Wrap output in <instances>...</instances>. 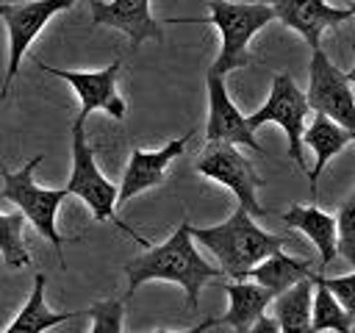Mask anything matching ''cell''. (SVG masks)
Instances as JSON below:
<instances>
[{"label":"cell","mask_w":355,"mask_h":333,"mask_svg":"<svg viewBox=\"0 0 355 333\" xmlns=\"http://www.w3.org/2000/svg\"><path fill=\"white\" fill-rule=\"evenodd\" d=\"M92 316V333H119L122 330V316H125V302L122 300H103L89 308Z\"/></svg>","instance_id":"24"},{"label":"cell","mask_w":355,"mask_h":333,"mask_svg":"<svg viewBox=\"0 0 355 333\" xmlns=\"http://www.w3.org/2000/svg\"><path fill=\"white\" fill-rule=\"evenodd\" d=\"M316 278L336 294V300L355 316V272H349V275H338V278H324V275H319L316 272Z\"/></svg>","instance_id":"25"},{"label":"cell","mask_w":355,"mask_h":333,"mask_svg":"<svg viewBox=\"0 0 355 333\" xmlns=\"http://www.w3.org/2000/svg\"><path fill=\"white\" fill-rule=\"evenodd\" d=\"M313 278V302H311V330H338V333H347L355 327L352 322V314L336 300V294L316 278V272L311 275Z\"/></svg>","instance_id":"21"},{"label":"cell","mask_w":355,"mask_h":333,"mask_svg":"<svg viewBox=\"0 0 355 333\" xmlns=\"http://www.w3.org/2000/svg\"><path fill=\"white\" fill-rule=\"evenodd\" d=\"M194 169H197L200 175H205V178H211V180L227 186V189L236 194L239 205L247 208L252 216H266V214H269V211L258 203V197H255L258 186H263V178H258V172H255L252 164L236 150V144H230V142H208V144L200 150V155H197V161H194Z\"/></svg>","instance_id":"6"},{"label":"cell","mask_w":355,"mask_h":333,"mask_svg":"<svg viewBox=\"0 0 355 333\" xmlns=\"http://www.w3.org/2000/svg\"><path fill=\"white\" fill-rule=\"evenodd\" d=\"M94 25H111L130 36L133 47L144 39H164L158 19L150 14V0H92Z\"/></svg>","instance_id":"14"},{"label":"cell","mask_w":355,"mask_h":333,"mask_svg":"<svg viewBox=\"0 0 355 333\" xmlns=\"http://www.w3.org/2000/svg\"><path fill=\"white\" fill-rule=\"evenodd\" d=\"M189 139H191V130L183 133V136H178V139H172L169 144H164L161 150H153V153L133 147L130 150V158H128V166H125V175H122V183H119L116 203H128L139 191L164 183V172H166L169 161L178 158V155H183Z\"/></svg>","instance_id":"13"},{"label":"cell","mask_w":355,"mask_h":333,"mask_svg":"<svg viewBox=\"0 0 355 333\" xmlns=\"http://www.w3.org/2000/svg\"><path fill=\"white\" fill-rule=\"evenodd\" d=\"M311 272H313V261L311 258H294V255H286L283 250H275L272 255L258 261L247 272V278L261 283V286H266L272 294H280L288 286H294L297 280L308 278Z\"/></svg>","instance_id":"18"},{"label":"cell","mask_w":355,"mask_h":333,"mask_svg":"<svg viewBox=\"0 0 355 333\" xmlns=\"http://www.w3.org/2000/svg\"><path fill=\"white\" fill-rule=\"evenodd\" d=\"M44 283L47 278L39 272L33 278V289H31V297L28 302L19 308V314L6 325V333H17V330H25V333H42L47 327H55V325H64L69 319L78 316V311H50L44 305Z\"/></svg>","instance_id":"20"},{"label":"cell","mask_w":355,"mask_h":333,"mask_svg":"<svg viewBox=\"0 0 355 333\" xmlns=\"http://www.w3.org/2000/svg\"><path fill=\"white\" fill-rule=\"evenodd\" d=\"M288 228L302 230L319 250V264L330 266L338 255V222L336 216L319 211L316 205H291L283 216H280Z\"/></svg>","instance_id":"16"},{"label":"cell","mask_w":355,"mask_h":333,"mask_svg":"<svg viewBox=\"0 0 355 333\" xmlns=\"http://www.w3.org/2000/svg\"><path fill=\"white\" fill-rule=\"evenodd\" d=\"M302 142L316 153V164H313V169H308L311 194H316V178L322 175L324 164H327L338 150H344L349 142H355V136H352L344 125H338L336 119H330L327 114H316L313 122L305 128Z\"/></svg>","instance_id":"17"},{"label":"cell","mask_w":355,"mask_h":333,"mask_svg":"<svg viewBox=\"0 0 355 333\" xmlns=\"http://www.w3.org/2000/svg\"><path fill=\"white\" fill-rule=\"evenodd\" d=\"M86 122L83 119H78L75 117V122H72V175H69V180H67V191L69 194H75V197H80L86 205H89V211H92V216L97 219V222H114L122 233H128L130 239H136L139 244H150L147 239H141L133 228H128L119 216H116V194H119V189L100 172V166H97V161H94V153H92V147H89V142H86V128H83Z\"/></svg>","instance_id":"4"},{"label":"cell","mask_w":355,"mask_h":333,"mask_svg":"<svg viewBox=\"0 0 355 333\" xmlns=\"http://www.w3.org/2000/svg\"><path fill=\"white\" fill-rule=\"evenodd\" d=\"M36 67H42L44 72L67 80L75 94L80 97V111H78V119L86 122V117L92 111H108L114 119H125V100L119 97L116 92V78H119V69H122V61H111L108 67L103 69H94V72H78V69H58V67H47L44 61H36Z\"/></svg>","instance_id":"10"},{"label":"cell","mask_w":355,"mask_h":333,"mask_svg":"<svg viewBox=\"0 0 355 333\" xmlns=\"http://www.w3.org/2000/svg\"><path fill=\"white\" fill-rule=\"evenodd\" d=\"M125 275H128V294L125 297H130L147 280H169V283H178L186 291V305L194 311L197 302H200L202 286L208 280L219 278L222 269L211 266L197 253V247L191 241V225L183 219L166 241L153 244L141 255L130 258L125 264Z\"/></svg>","instance_id":"1"},{"label":"cell","mask_w":355,"mask_h":333,"mask_svg":"<svg viewBox=\"0 0 355 333\" xmlns=\"http://www.w3.org/2000/svg\"><path fill=\"white\" fill-rule=\"evenodd\" d=\"M208 83V122H205V139L208 142H230V144H244L255 153H263V147L255 139V130L250 128L247 117L236 108L225 89V75L208 69L205 75Z\"/></svg>","instance_id":"11"},{"label":"cell","mask_w":355,"mask_h":333,"mask_svg":"<svg viewBox=\"0 0 355 333\" xmlns=\"http://www.w3.org/2000/svg\"><path fill=\"white\" fill-rule=\"evenodd\" d=\"M269 6L275 8V19H280L286 28L297 31L308 42L311 50L319 47L322 33L327 28L355 17V6L338 8V6H330L327 0H272Z\"/></svg>","instance_id":"12"},{"label":"cell","mask_w":355,"mask_h":333,"mask_svg":"<svg viewBox=\"0 0 355 333\" xmlns=\"http://www.w3.org/2000/svg\"><path fill=\"white\" fill-rule=\"evenodd\" d=\"M75 0H28V3H0V19L6 22L8 31V67H6V80L0 89V103L8 97L11 92V80L19 69L22 56L28 53L31 42L42 33V28L61 14L64 8H69Z\"/></svg>","instance_id":"8"},{"label":"cell","mask_w":355,"mask_h":333,"mask_svg":"<svg viewBox=\"0 0 355 333\" xmlns=\"http://www.w3.org/2000/svg\"><path fill=\"white\" fill-rule=\"evenodd\" d=\"M311 111L308 105V97L302 89H297V83L291 80V75L280 72L272 78V89H269V97L266 103L247 117L250 128L258 130L261 125L266 122H275L286 130V139H288V155L291 161L300 166V169H308L305 166V155H302V133H305V114Z\"/></svg>","instance_id":"7"},{"label":"cell","mask_w":355,"mask_h":333,"mask_svg":"<svg viewBox=\"0 0 355 333\" xmlns=\"http://www.w3.org/2000/svg\"><path fill=\"white\" fill-rule=\"evenodd\" d=\"M311 275L272 297L275 319H277L280 330H286V333L311 330V302H313V278Z\"/></svg>","instance_id":"19"},{"label":"cell","mask_w":355,"mask_h":333,"mask_svg":"<svg viewBox=\"0 0 355 333\" xmlns=\"http://www.w3.org/2000/svg\"><path fill=\"white\" fill-rule=\"evenodd\" d=\"M191 239L205 244L216 255L222 275H227L233 280L247 278V272L258 261H263L275 250H283V244H286L283 236L261 230L252 222V214L247 208H241V205L225 222H219V225L191 228Z\"/></svg>","instance_id":"2"},{"label":"cell","mask_w":355,"mask_h":333,"mask_svg":"<svg viewBox=\"0 0 355 333\" xmlns=\"http://www.w3.org/2000/svg\"><path fill=\"white\" fill-rule=\"evenodd\" d=\"M225 291H227V300H230L227 314L219 316V319H211V322H214V327L227 325V327H233V330H239V333H247V330L255 325V319H258L261 314H266V305H269L272 297H275L266 286H261V283H255V280H250V278L225 283Z\"/></svg>","instance_id":"15"},{"label":"cell","mask_w":355,"mask_h":333,"mask_svg":"<svg viewBox=\"0 0 355 333\" xmlns=\"http://www.w3.org/2000/svg\"><path fill=\"white\" fill-rule=\"evenodd\" d=\"M347 78H349V83H352V86H355V67H352V69H349V72H347Z\"/></svg>","instance_id":"26"},{"label":"cell","mask_w":355,"mask_h":333,"mask_svg":"<svg viewBox=\"0 0 355 333\" xmlns=\"http://www.w3.org/2000/svg\"><path fill=\"white\" fill-rule=\"evenodd\" d=\"M338 255L355 266V189L338 208Z\"/></svg>","instance_id":"23"},{"label":"cell","mask_w":355,"mask_h":333,"mask_svg":"<svg viewBox=\"0 0 355 333\" xmlns=\"http://www.w3.org/2000/svg\"><path fill=\"white\" fill-rule=\"evenodd\" d=\"M352 322H355V316H352Z\"/></svg>","instance_id":"27"},{"label":"cell","mask_w":355,"mask_h":333,"mask_svg":"<svg viewBox=\"0 0 355 333\" xmlns=\"http://www.w3.org/2000/svg\"><path fill=\"white\" fill-rule=\"evenodd\" d=\"M22 225H25V214L19 208L11 214H0V255L11 269L31 264V255L22 244Z\"/></svg>","instance_id":"22"},{"label":"cell","mask_w":355,"mask_h":333,"mask_svg":"<svg viewBox=\"0 0 355 333\" xmlns=\"http://www.w3.org/2000/svg\"><path fill=\"white\" fill-rule=\"evenodd\" d=\"M42 158H44V155H33V158H31L22 169H17V172L3 169V197L25 214V219L36 228V233H42V236L55 247L58 264L67 266L61 250H64V244H69V241H75V239H67V236L58 233L55 216H58L61 200H64L69 191H67V186H64V189H42V186L33 180V169L42 164Z\"/></svg>","instance_id":"5"},{"label":"cell","mask_w":355,"mask_h":333,"mask_svg":"<svg viewBox=\"0 0 355 333\" xmlns=\"http://www.w3.org/2000/svg\"><path fill=\"white\" fill-rule=\"evenodd\" d=\"M308 105L316 114H327L355 136V94L347 72L333 67L322 47L313 50L308 67Z\"/></svg>","instance_id":"9"},{"label":"cell","mask_w":355,"mask_h":333,"mask_svg":"<svg viewBox=\"0 0 355 333\" xmlns=\"http://www.w3.org/2000/svg\"><path fill=\"white\" fill-rule=\"evenodd\" d=\"M208 8H211V17L197 22L216 25L222 36V47L211 69L219 75H227L230 69L250 67L255 58L250 56L247 44L263 25L275 19V8L269 3H233V0H208Z\"/></svg>","instance_id":"3"}]
</instances>
